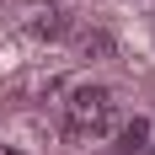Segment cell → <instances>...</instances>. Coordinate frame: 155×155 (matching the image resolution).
<instances>
[{
    "label": "cell",
    "mask_w": 155,
    "mask_h": 155,
    "mask_svg": "<svg viewBox=\"0 0 155 155\" xmlns=\"http://www.w3.org/2000/svg\"><path fill=\"white\" fill-rule=\"evenodd\" d=\"M144 144H150V118H128L123 134H118V150L134 155V150H144Z\"/></svg>",
    "instance_id": "2"
},
{
    "label": "cell",
    "mask_w": 155,
    "mask_h": 155,
    "mask_svg": "<svg viewBox=\"0 0 155 155\" xmlns=\"http://www.w3.org/2000/svg\"><path fill=\"white\" fill-rule=\"evenodd\" d=\"M64 112H70V128H75V134H96V128H107V123H112L118 102H112L107 86H75Z\"/></svg>",
    "instance_id": "1"
},
{
    "label": "cell",
    "mask_w": 155,
    "mask_h": 155,
    "mask_svg": "<svg viewBox=\"0 0 155 155\" xmlns=\"http://www.w3.org/2000/svg\"><path fill=\"white\" fill-rule=\"evenodd\" d=\"M150 155H155V150H150Z\"/></svg>",
    "instance_id": "5"
},
{
    "label": "cell",
    "mask_w": 155,
    "mask_h": 155,
    "mask_svg": "<svg viewBox=\"0 0 155 155\" xmlns=\"http://www.w3.org/2000/svg\"><path fill=\"white\" fill-rule=\"evenodd\" d=\"M32 32H38V38H64V16H59V11L38 16V21H32Z\"/></svg>",
    "instance_id": "3"
},
{
    "label": "cell",
    "mask_w": 155,
    "mask_h": 155,
    "mask_svg": "<svg viewBox=\"0 0 155 155\" xmlns=\"http://www.w3.org/2000/svg\"><path fill=\"white\" fill-rule=\"evenodd\" d=\"M80 48L102 59V54H112V38H107V32H86V38H80Z\"/></svg>",
    "instance_id": "4"
}]
</instances>
